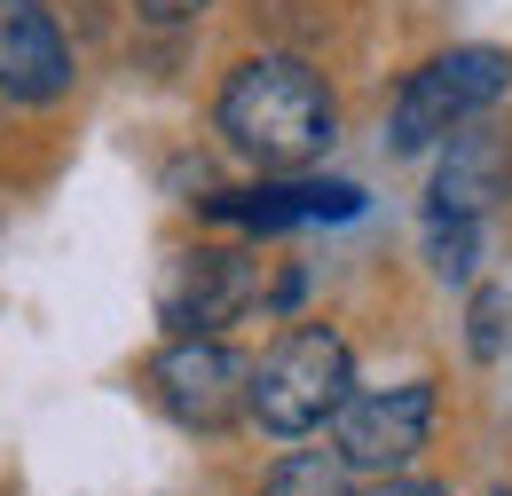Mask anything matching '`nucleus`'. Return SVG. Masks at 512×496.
Instances as JSON below:
<instances>
[{
	"instance_id": "nucleus-1",
	"label": "nucleus",
	"mask_w": 512,
	"mask_h": 496,
	"mask_svg": "<svg viewBox=\"0 0 512 496\" xmlns=\"http://www.w3.org/2000/svg\"><path fill=\"white\" fill-rule=\"evenodd\" d=\"M213 134L253 166V174H308L339 142V95L308 56L260 48L237 56L213 87Z\"/></svg>"
},
{
	"instance_id": "nucleus-2",
	"label": "nucleus",
	"mask_w": 512,
	"mask_h": 496,
	"mask_svg": "<svg viewBox=\"0 0 512 496\" xmlns=\"http://www.w3.org/2000/svg\"><path fill=\"white\" fill-rule=\"evenodd\" d=\"M355 394V347L339 323L323 315H300L268 339V355L253 363V386H245V418H253L268 441H308L339 418V402Z\"/></svg>"
},
{
	"instance_id": "nucleus-3",
	"label": "nucleus",
	"mask_w": 512,
	"mask_h": 496,
	"mask_svg": "<svg viewBox=\"0 0 512 496\" xmlns=\"http://www.w3.org/2000/svg\"><path fill=\"white\" fill-rule=\"evenodd\" d=\"M505 95H512V56L505 48H481V40L442 48V56H426V63L402 71L394 111H386V150H402V158L442 150L457 126L489 119Z\"/></svg>"
},
{
	"instance_id": "nucleus-4",
	"label": "nucleus",
	"mask_w": 512,
	"mask_h": 496,
	"mask_svg": "<svg viewBox=\"0 0 512 496\" xmlns=\"http://www.w3.org/2000/svg\"><path fill=\"white\" fill-rule=\"evenodd\" d=\"M442 426V386L434 378H394V386H355L331 418V449L347 473H410Z\"/></svg>"
},
{
	"instance_id": "nucleus-5",
	"label": "nucleus",
	"mask_w": 512,
	"mask_h": 496,
	"mask_svg": "<svg viewBox=\"0 0 512 496\" xmlns=\"http://www.w3.org/2000/svg\"><path fill=\"white\" fill-rule=\"evenodd\" d=\"M142 386L150 402L190 426V434H229L245 418V386H253V363L221 339V331H197V339H166L150 363H142Z\"/></svg>"
},
{
	"instance_id": "nucleus-6",
	"label": "nucleus",
	"mask_w": 512,
	"mask_h": 496,
	"mask_svg": "<svg viewBox=\"0 0 512 496\" xmlns=\"http://www.w3.org/2000/svg\"><path fill=\"white\" fill-rule=\"evenodd\" d=\"M260 308V260L245 245H190L166 260L158 276V323L174 339H197V331H229L237 315Z\"/></svg>"
},
{
	"instance_id": "nucleus-7",
	"label": "nucleus",
	"mask_w": 512,
	"mask_h": 496,
	"mask_svg": "<svg viewBox=\"0 0 512 496\" xmlns=\"http://www.w3.org/2000/svg\"><path fill=\"white\" fill-rule=\"evenodd\" d=\"M205 221H229L245 237H284V229H331V221H355L363 213V189L355 182H331V174H260L245 189H213L197 197Z\"/></svg>"
},
{
	"instance_id": "nucleus-8",
	"label": "nucleus",
	"mask_w": 512,
	"mask_h": 496,
	"mask_svg": "<svg viewBox=\"0 0 512 496\" xmlns=\"http://www.w3.org/2000/svg\"><path fill=\"white\" fill-rule=\"evenodd\" d=\"M505 197H512V134L497 119L457 126L442 150H434L426 213H434V221H489Z\"/></svg>"
},
{
	"instance_id": "nucleus-9",
	"label": "nucleus",
	"mask_w": 512,
	"mask_h": 496,
	"mask_svg": "<svg viewBox=\"0 0 512 496\" xmlns=\"http://www.w3.org/2000/svg\"><path fill=\"white\" fill-rule=\"evenodd\" d=\"M79 56H71L64 24L48 0H0V103H24V111H48L64 103Z\"/></svg>"
},
{
	"instance_id": "nucleus-10",
	"label": "nucleus",
	"mask_w": 512,
	"mask_h": 496,
	"mask_svg": "<svg viewBox=\"0 0 512 496\" xmlns=\"http://www.w3.org/2000/svg\"><path fill=\"white\" fill-rule=\"evenodd\" d=\"M347 489H355V473H347L339 449H284V457L260 473L253 496H347Z\"/></svg>"
},
{
	"instance_id": "nucleus-11",
	"label": "nucleus",
	"mask_w": 512,
	"mask_h": 496,
	"mask_svg": "<svg viewBox=\"0 0 512 496\" xmlns=\"http://www.w3.org/2000/svg\"><path fill=\"white\" fill-rule=\"evenodd\" d=\"M512 347V284H473V308H465V355L473 363H497Z\"/></svg>"
},
{
	"instance_id": "nucleus-12",
	"label": "nucleus",
	"mask_w": 512,
	"mask_h": 496,
	"mask_svg": "<svg viewBox=\"0 0 512 496\" xmlns=\"http://www.w3.org/2000/svg\"><path fill=\"white\" fill-rule=\"evenodd\" d=\"M481 245H489V221H434L426 213V260H434V276L465 284L481 268Z\"/></svg>"
},
{
	"instance_id": "nucleus-13",
	"label": "nucleus",
	"mask_w": 512,
	"mask_h": 496,
	"mask_svg": "<svg viewBox=\"0 0 512 496\" xmlns=\"http://www.w3.org/2000/svg\"><path fill=\"white\" fill-rule=\"evenodd\" d=\"M127 8H134V24H142V32H190L213 0H127Z\"/></svg>"
},
{
	"instance_id": "nucleus-14",
	"label": "nucleus",
	"mask_w": 512,
	"mask_h": 496,
	"mask_svg": "<svg viewBox=\"0 0 512 496\" xmlns=\"http://www.w3.org/2000/svg\"><path fill=\"white\" fill-rule=\"evenodd\" d=\"M347 496H449V481H418V473H363Z\"/></svg>"
},
{
	"instance_id": "nucleus-15",
	"label": "nucleus",
	"mask_w": 512,
	"mask_h": 496,
	"mask_svg": "<svg viewBox=\"0 0 512 496\" xmlns=\"http://www.w3.org/2000/svg\"><path fill=\"white\" fill-rule=\"evenodd\" d=\"M497 496H512V489H497Z\"/></svg>"
}]
</instances>
